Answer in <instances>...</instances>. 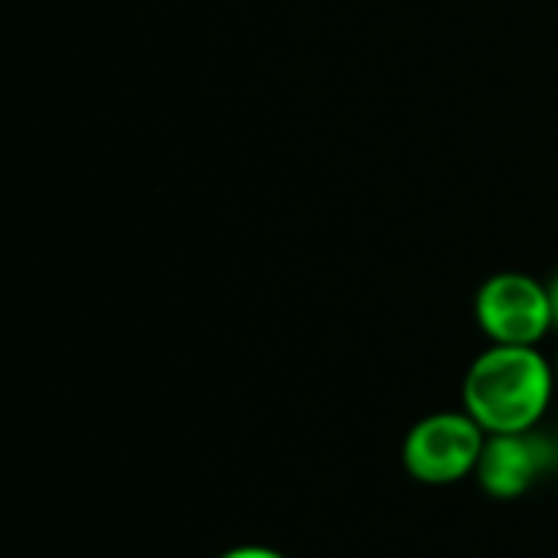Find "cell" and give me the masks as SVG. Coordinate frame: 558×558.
<instances>
[{"label": "cell", "instance_id": "cell-1", "mask_svg": "<svg viewBox=\"0 0 558 558\" xmlns=\"http://www.w3.org/2000/svg\"><path fill=\"white\" fill-rule=\"evenodd\" d=\"M556 389V366L536 347L494 343L471 363L461 402L487 435H526L543 422Z\"/></svg>", "mask_w": 558, "mask_h": 558}, {"label": "cell", "instance_id": "cell-2", "mask_svg": "<svg viewBox=\"0 0 558 558\" xmlns=\"http://www.w3.org/2000/svg\"><path fill=\"white\" fill-rule=\"evenodd\" d=\"M487 432L468 412H438L422 418L402 445V464L412 481L448 487L477 474Z\"/></svg>", "mask_w": 558, "mask_h": 558}, {"label": "cell", "instance_id": "cell-3", "mask_svg": "<svg viewBox=\"0 0 558 558\" xmlns=\"http://www.w3.org/2000/svg\"><path fill=\"white\" fill-rule=\"evenodd\" d=\"M481 330L497 347H536L553 330L549 291L530 275L504 271L484 281L474 301Z\"/></svg>", "mask_w": 558, "mask_h": 558}, {"label": "cell", "instance_id": "cell-4", "mask_svg": "<svg viewBox=\"0 0 558 558\" xmlns=\"http://www.w3.org/2000/svg\"><path fill=\"white\" fill-rule=\"evenodd\" d=\"M546 464H556V448H549L533 432L490 435L477 464V481L490 497L517 500L533 487V481Z\"/></svg>", "mask_w": 558, "mask_h": 558}, {"label": "cell", "instance_id": "cell-5", "mask_svg": "<svg viewBox=\"0 0 558 558\" xmlns=\"http://www.w3.org/2000/svg\"><path fill=\"white\" fill-rule=\"evenodd\" d=\"M216 558H284L281 553H275V549H268V546H235V549H229V553H222V556Z\"/></svg>", "mask_w": 558, "mask_h": 558}, {"label": "cell", "instance_id": "cell-6", "mask_svg": "<svg viewBox=\"0 0 558 558\" xmlns=\"http://www.w3.org/2000/svg\"><path fill=\"white\" fill-rule=\"evenodd\" d=\"M546 291H549V307H553V327L558 330V271L556 278L546 284Z\"/></svg>", "mask_w": 558, "mask_h": 558}, {"label": "cell", "instance_id": "cell-7", "mask_svg": "<svg viewBox=\"0 0 558 558\" xmlns=\"http://www.w3.org/2000/svg\"><path fill=\"white\" fill-rule=\"evenodd\" d=\"M556 471H558V445H556Z\"/></svg>", "mask_w": 558, "mask_h": 558}, {"label": "cell", "instance_id": "cell-8", "mask_svg": "<svg viewBox=\"0 0 558 558\" xmlns=\"http://www.w3.org/2000/svg\"><path fill=\"white\" fill-rule=\"evenodd\" d=\"M556 379H558V360H556Z\"/></svg>", "mask_w": 558, "mask_h": 558}]
</instances>
